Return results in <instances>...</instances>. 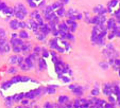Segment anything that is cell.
Segmentation results:
<instances>
[{"instance_id": "6da1fadb", "label": "cell", "mask_w": 120, "mask_h": 108, "mask_svg": "<svg viewBox=\"0 0 120 108\" xmlns=\"http://www.w3.org/2000/svg\"><path fill=\"white\" fill-rule=\"evenodd\" d=\"M48 46L52 50H55V51L60 52V53H67L71 49L69 40L62 38L60 36H56V37H53V38L50 39L49 43H48Z\"/></svg>"}, {"instance_id": "7a4b0ae2", "label": "cell", "mask_w": 120, "mask_h": 108, "mask_svg": "<svg viewBox=\"0 0 120 108\" xmlns=\"http://www.w3.org/2000/svg\"><path fill=\"white\" fill-rule=\"evenodd\" d=\"M28 15L27 7L22 3H17L14 7V16H15L18 20H25L26 16Z\"/></svg>"}, {"instance_id": "3957f363", "label": "cell", "mask_w": 120, "mask_h": 108, "mask_svg": "<svg viewBox=\"0 0 120 108\" xmlns=\"http://www.w3.org/2000/svg\"><path fill=\"white\" fill-rule=\"evenodd\" d=\"M107 30L106 25H94L93 31H91V34L93 35H96L98 37H105L107 35Z\"/></svg>"}, {"instance_id": "277c9868", "label": "cell", "mask_w": 120, "mask_h": 108, "mask_svg": "<svg viewBox=\"0 0 120 108\" xmlns=\"http://www.w3.org/2000/svg\"><path fill=\"white\" fill-rule=\"evenodd\" d=\"M106 9L109 13L114 15L118 10H120V0H111L109 2V4H107Z\"/></svg>"}, {"instance_id": "5b68a950", "label": "cell", "mask_w": 120, "mask_h": 108, "mask_svg": "<svg viewBox=\"0 0 120 108\" xmlns=\"http://www.w3.org/2000/svg\"><path fill=\"white\" fill-rule=\"evenodd\" d=\"M106 17L105 15H95L90 18V23H93L94 25H105L106 22Z\"/></svg>"}, {"instance_id": "8992f818", "label": "cell", "mask_w": 120, "mask_h": 108, "mask_svg": "<svg viewBox=\"0 0 120 108\" xmlns=\"http://www.w3.org/2000/svg\"><path fill=\"white\" fill-rule=\"evenodd\" d=\"M66 16L68 18H70V19H73V20H80V19H82V14L75 9H69L66 12Z\"/></svg>"}, {"instance_id": "52a82bcc", "label": "cell", "mask_w": 120, "mask_h": 108, "mask_svg": "<svg viewBox=\"0 0 120 108\" xmlns=\"http://www.w3.org/2000/svg\"><path fill=\"white\" fill-rule=\"evenodd\" d=\"M12 49V46L9 41L5 39H0V53L5 54L8 52H10Z\"/></svg>"}, {"instance_id": "ba28073f", "label": "cell", "mask_w": 120, "mask_h": 108, "mask_svg": "<svg viewBox=\"0 0 120 108\" xmlns=\"http://www.w3.org/2000/svg\"><path fill=\"white\" fill-rule=\"evenodd\" d=\"M73 107H91V104L89 100L77 99L73 102Z\"/></svg>"}, {"instance_id": "9c48e42d", "label": "cell", "mask_w": 120, "mask_h": 108, "mask_svg": "<svg viewBox=\"0 0 120 108\" xmlns=\"http://www.w3.org/2000/svg\"><path fill=\"white\" fill-rule=\"evenodd\" d=\"M69 89H70L73 92V94L77 95V97H81L84 92L83 88L80 85H77V84H71V85H69Z\"/></svg>"}, {"instance_id": "30bf717a", "label": "cell", "mask_w": 120, "mask_h": 108, "mask_svg": "<svg viewBox=\"0 0 120 108\" xmlns=\"http://www.w3.org/2000/svg\"><path fill=\"white\" fill-rule=\"evenodd\" d=\"M90 40H91V43H93V45L100 46V47H104V46H105V39H104V37H98V36L93 35V34H91Z\"/></svg>"}, {"instance_id": "8fae6325", "label": "cell", "mask_w": 120, "mask_h": 108, "mask_svg": "<svg viewBox=\"0 0 120 108\" xmlns=\"http://www.w3.org/2000/svg\"><path fill=\"white\" fill-rule=\"evenodd\" d=\"M31 18L33 19V20L36 21L39 25L44 23V18H43V16L39 14L38 11H33V12H32V13H31Z\"/></svg>"}, {"instance_id": "7c38bea8", "label": "cell", "mask_w": 120, "mask_h": 108, "mask_svg": "<svg viewBox=\"0 0 120 108\" xmlns=\"http://www.w3.org/2000/svg\"><path fill=\"white\" fill-rule=\"evenodd\" d=\"M94 13L96 14V15H105V14L107 13V9L106 7H104L103 5L99 4V5H96L95 7H94Z\"/></svg>"}, {"instance_id": "4fadbf2b", "label": "cell", "mask_w": 120, "mask_h": 108, "mask_svg": "<svg viewBox=\"0 0 120 108\" xmlns=\"http://www.w3.org/2000/svg\"><path fill=\"white\" fill-rule=\"evenodd\" d=\"M28 4L30 5V7H32V9H37V7H41V5L44 4V0H27Z\"/></svg>"}, {"instance_id": "5bb4252c", "label": "cell", "mask_w": 120, "mask_h": 108, "mask_svg": "<svg viewBox=\"0 0 120 108\" xmlns=\"http://www.w3.org/2000/svg\"><path fill=\"white\" fill-rule=\"evenodd\" d=\"M66 23H67L68 28H69V31L70 32H75L78 28V23H77V20H73V19H70L68 18L66 20Z\"/></svg>"}, {"instance_id": "9a60e30c", "label": "cell", "mask_w": 120, "mask_h": 108, "mask_svg": "<svg viewBox=\"0 0 120 108\" xmlns=\"http://www.w3.org/2000/svg\"><path fill=\"white\" fill-rule=\"evenodd\" d=\"M105 25H106L107 30H113L115 29V27L117 25V20H116V18H109V19H107L106 22H105Z\"/></svg>"}, {"instance_id": "2e32d148", "label": "cell", "mask_w": 120, "mask_h": 108, "mask_svg": "<svg viewBox=\"0 0 120 108\" xmlns=\"http://www.w3.org/2000/svg\"><path fill=\"white\" fill-rule=\"evenodd\" d=\"M22 43H23V40L19 36H17V37H11V39H10V43H11L12 47H14V46H21Z\"/></svg>"}, {"instance_id": "e0dca14e", "label": "cell", "mask_w": 120, "mask_h": 108, "mask_svg": "<svg viewBox=\"0 0 120 108\" xmlns=\"http://www.w3.org/2000/svg\"><path fill=\"white\" fill-rule=\"evenodd\" d=\"M39 31H41L46 35L50 34L51 33V28H50L49 23H43V25H39Z\"/></svg>"}, {"instance_id": "ac0fdd59", "label": "cell", "mask_w": 120, "mask_h": 108, "mask_svg": "<svg viewBox=\"0 0 120 108\" xmlns=\"http://www.w3.org/2000/svg\"><path fill=\"white\" fill-rule=\"evenodd\" d=\"M102 92H103V94L106 95V97H109V95L112 94V88H111V84H104L103 85V87H102Z\"/></svg>"}, {"instance_id": "d6986e66", "label": "cell", "mask_w": 120, "mask_h": 108, "mask_svg": "<svg viewBox=\"0 0 120 108\" xmlns=\"http://www.w3.org/2000/svg\"><path fill=\"white\" fill-rule=\"evenodd\" d=\"M23 59V57L21 56H17V55H14V56H11L9 58V63L12 64V65H15V64H19L21 61Z\"/></svg>"}, {"instance_id": "ffe728a7", "label": "cell", "mask_w": 120, "mask_h": 108, "mask_svg": "<svg viewBox=\"0 0 120 108\" xmlns=\"http://www.w3.org/2000/svg\"><path fill=\"white\" fill-rule=\"evenodd\" d=\"M19 22H20V20H18V19H13V20L10 21V28L12 30H14V31L18 30L20 28L19 27Z\"/></svg>"}, {"instance_id": "44dd1931", "label": "cell", "mask_w": 120, "mask_h": 108, "mask_svg": "<svg viewBox=\"0 0 120 108\" xmlns=\"http://www.w3.org/2000/svg\"><path fill=\"white\" fill-rule=\"evenodd\" d=\"M106 102L103 101V100H99V99H96V101L93 103V107H96V108H101V107H104Z\"/></svg>"}, {"instance_id": "7402d4cb", "label": "cell", "mask_w": 120, "mask_h": 108, "mask_svg": "<svg viewBox=\"0 0 120 108\" xmlns=\"http://www.w3.org/2000/svg\"><path fill=\"white\" fill-rule=\"evenodd\" d=\"M28 22H29V25H30V29H31L33 32L37 31V30L39 29V25H38V23H37L35 20H33L32 18H31V19H30L29 21H28Z\"/></svg>"}, {"instance_id": "603a6c76", "label": "cell", "mask_w": 120, "mask_h": 108, "mask_svg": "<svg viewBox=\"0 0 120 108\" xmlns=\"http://www.w3.org/2000/svg\"><path fill=\"white\" fill-rule=\"evenodd\" d=\"M34 33H35V35H36V38L38 39L39 41H45L46 40V36H47V35H46V34H44L41 31H39V29L37 30V31H35Z\"/></svg>"}, {"instance_id": "cb8c5ba5", "label": "cell", "mask_w": 120, "mask_h": 108, "mask_svg": "<svg viewBox=\"0 0 120 108\" xmlns=\"http://www.w3.org/2000/svg\"><path fill=\"white\" fill-rule=\"evenodd\" d=\"M111 88H112V93H114V94H118V93H120V86H119L118 83L111 84Z\"/></svg>"}, {"instance_id": "d4e9b609", "label": "cell", "mask_w": 120, "mask_h": 108, "mask_svg": "<svg viewBox=\"0 0 120 108\" xmlns=\"http://www.w3.org/2000/svg\"><path fill=\"white\" fill-rule=\"evenodd\" d=\"M57 28H59L60 31H65V32H70L69 31V28H68L66 21H62V22H59L57 25Z\"/></svg>"}, {"instance_id": "484cf974", "label": "cell", "mask_w": 120, "mask_h": 108, "mask_svg": "<svg viewBox=\"0 0 120 108\" xmlns=\"http://www.w3.org/2000/svg\"><path fill=\"white\" fill-rule=\"evenodd\" d=\"M2 13L5 14V16H8V17H9V16L11 17V16L14 15V7H9L7 5V7L3 9Z\"/></svg>"}, {"instance_id": "4316f807", "label": "cell", "mask_w": 120, "mask_h": 108, "mask_svg": "<svg viewBox=\"0 0 120 108\" xmlns=\"http://www.w3.org/2000/svg\"><path fill=\"white\" fill-rule=\"evenodd\" d=\"M32 49V46L30 43H25L23 41L22 45H21V51L22 52H30Z\"/></svg>"}, {"instance_id": "83f0119b", "label": "cell", "mask_w": 120, "mask_h": 108, "mask_svg": "<svg viewBox=\"0 0 120 108\" xmlns=\"http://www.w3.org/2000/svg\"><path fill=\"white\" fill-rule=\"evenodd\" d=\"M51 7H52L53 11H54V13H55V12H56V11H59L60 9H62V7H64V4L61 2V1H56V2L52 3V4H51Z\"/></svg>"}, {"instance_id": "f1b7e54d", "label": "cell", "mask_w": 120, "mask_h": 108, "mask_svg": "<svg viewBox=\"0 0 120 108\" xmlns=\"http://www.w3.org/2000/svg\"><path fill=\"white\" fill-rule=\"evenodd\" d=\"M18 66H19V68H20L22 71H27V70H30V68H29V66L27 65V63H26V61H25V58L22 59V61H20V63L18 64Z\"/></svg>"}, {"instance_id": "f546056e", "label": "cell", "mask_w": 120, "mask_h": 108, "mask_svg": "<svg viewBox=\"0 0 120 108\" xmlns=\"http://www.w3.org/2000/svg\"><path fill=\"white\" fill-rule=\"evenodd\" d=\"M55 91H56V86H48L46 88V92L48 94H53V93H55Z\"/></svg>"}, {"instance_id": "4dcf8cb0", "label": "cell", "mask_w": 120, "mask_h": 108, "mask_svg": "<svg viewBox=\"0 0 120 108\" xmlns=\"http://www.w3.org/2000/svg\"><path fill=\"white\" fill-rule=\"evenodd\" d=\"M18 35L21 39H28L29 38V33H28L26 30H21V31L18 33Z\"/></svg>"}, {"instance_id": "1f68e13d", "label": "cell", "mask_w": 120, "mask_h": 108, "mask_svg": "<svg viewBox=\"0 0 120 108\" xmlns=\"http://www.w3.org/2000/svg\"><path fill=\"white\" fill-rule=\"evenodd\" d=\"M38 67H39V70L41 71H43L44 69H46L47 68V66H46V61L44 58H39L38 59Z\"/></svg>"}, {"instance_id": "d6a6232c", "label": "cell", "mask_w": 120, "mask_h": 108, "mask_svg": "<svg viewBox=\"0 0 120 108\" xmlns=\"http://www.w3.org/2000/svg\"><path fill=\"white\" fill-rule=\"evenodd\" d=\"M23 97H25V93H17V94H15L13 97V99L14 102H20Z\"/></svg>"}, {"instance_id": "836d02e7", "label": "cell", "mask_w": 120, "mask_h": 108, "mask_svg": "<svg viewBox=\"0 0 120 108\" xmlns=\"http://www.w3.org/2000/svg\"><path fill=\"white\" fill-rule=\"evenodd\" d=\"M68 101H69V97H68L67 95H61V97H59V103L61 104V105H63V104L67 103Z\"/></svg>"}, {"instance_id": "e575fe53", "label": "cell", "mask_w": 120, "mask_h": 108, "mask_svg": "<svg viewBox=\"0 0 120 108\" xmlns=\"http://www.w3.org/2000/svg\"><path fill=\"white\" fill-rule=\"evenodd\" d=\"M55 14H56L57 17H63V16H66V10L64 9V7H62V9H60L59 11L55 12Z\"/></svg>"}, {"instance_id": "d590c367", "label": "cell", "mask_w": 120, "mask_h": 108, "mask_svg": "<svg viewBox=\"0 0 120 108\" xmlns=\"http://www.w3.org/2000/svg\"><path fill=\"white\" fill-rule=\"evenodd\" d=\"M19 82H21V76L20 75H15V76H13L11 79V83L12 84H16V83H19Z\"/></svg>"}, {"instance_id": "8d00e7d4", "label": "cell", "mask_w": 120, "mask_h": 108, "mask_svg": "<svg viewBox=\"0 0 120 108\" xmlns=\"http://www.w3.org/2000/svg\"><path fill=\"white\" fill-rule=\"evenodd\" d=\"M59 77L62 79V81L64 82V83H69V82H70V77H68L67 75H64V74H62V75H60Z\"/></svg>"}, {"instance_id": "74e56055", "label": "cell", "mask_w": 120, "mask_h": 108, "mask_svg": "<svg viewBox=\"0 0 120 108\" xmlns=\"http://www.w3.org/2000/svg\"><path fill=\"white\" fill-rule=\"evenodd\" d=\"M7 38V32L5 30L0 29V39H5Z\"/></svg>"}, {"instance_id": "f35d334b", "label": "cell", "mask_w": 120, "mask_h": 108, "mask_svg": "<svg viewBox=\"0 0 120 108\" xmlns=\"http://www.w3.org/2000/svg\"><path fill=\"white\" fill-rule=\"evenodd\" d=\"M12 49H13V51L15 52V53H21V46H14V47H12Z\"/></svg>"}, {"instance_id": "ab89813d", "label": "cell", "mask_w": 120, "mask_h": 108, "mask_svg": "<svg viewBox=\"0 0 120 108\" xmlns=\"http://www.w3.org/2000/svg\"><path fill=\"white\" fill-rule=\"evenodd\" d=\"M33 54L35 55V56H37L39 53H41V47H38V46H36V47L34 48V50H33Z\"/></svg>"}, {"instance_id": "60d3db41", "label": "cell", "mask_w": 120, "mask_h": 108, "mask_svg": "<svg viewBox=\"0 0 120 108\" xmlns=\"http://www.w3.org/2000/svg\"><path fill=\"white\" fill-rule=\"evenodd\" d=\"M11 85H12L11 81H8V82H5V83H3V84H2L1 88H2V89H8V88L11 87Z\"/></svg>"}, {"instance_id": "b9f144b4", "label": "cell", "mask_w": 120, "mask_h": 108, "mask_svg": "<svg viewBox=\"0 0 120 108\" xmlns=\"http://www.w3.org/2000/svg\"><path fill=\"white\" fill-rule=\"evenodd\" d=\"M99 66H100L101 68H103L104 70H107V69H109V63H105V61H103V63H100Z\"/></svg>"}, {"instance_id": "7bdbcfd3", "label": "cell", "mask_w": 120, "mask_h": 108, "mask_svg": "<svg viewBox=\"0 0 120 108\" xmlns=\"http://www.w3.org/2000/svg\"><path fill=\"white\" fill-rule=\"evenodd\" d=\"M13 101H14L13 97H7V100H5V105H7V106H11L12 105V102H13Z\"/></svg>"}, {"instance_id": "ee69618b", "label": "cell", "mask_w": 120, "mask_h": 108, "mask_svg": "<svg viewBox=\"0 0 120 108\" xmlns=\"http://www.w3.org/2000/svg\"><path fill=\"white\" fill-rule=\"evenodd\" d=\"M50 55H51V57H52V61H53V63H55L56 61H59V58H57V56H56V54H55V52L51 51V52H50Z\"/></svg>"}, {"instance_id": "f6af8a7d", "label": "cell", "mask_w": 120, "mask_h": 108, "mask_svg": "<svg viewBox=\"0 0 120 108\" xmlns=\"http://www.w3.org/2000/svg\"><path fill=\"white\" fill-rule=\"evenodd\" d=\"M21 104H22V106H29L30 105V102H29V99H27V97H26V99H25V97H23V99L22 100H21Z\"/></svg>"}, {"instance_id": "bcb514c9", "label": "cell", "mask_w": 120, "mask_h": 108, "mask_svg": "<svg viewBox=\"0 0 120 108\" xmlns=\"http://www.w3.org/2000/svg\"><path fill=\"white\" fill-rule=\"evenodd\" d=\"M16 72H17V69H16L15 67H12L8 70V73H11V74H14V73H16Z\"/></svg>"}, {"instance_id": "7dc6e473", "label": "cell", "mask_w": 120, "mask_h": 108, "mask_svg": "<svg viewBox=\"0 0 120 108\" xmlns=\"http://www.w3.org/2000/svg\"><path fill=\"white\" fill-rule=\"evenodd\" d=\"M99 94V90H98V88H95V89L91 90V95L93 97H96V95Z\"/></svg>"}, {"instance_id": "c3c4849f", "label": "cell", "mask_w": 120, "mask_h": 108, "mask_svg": "<svg viewBox=\"0 0 120 108\" xmlns=\"http://www.w3.org/2000/svg\"><path fill=\"white\" fill-rule=\"evenodd\" d=\"M45 107H46V108H52V107H53V104L50 103V102H47V103L45 104Z\"/></svg>"}, {"instance_id": "681fc988", "label": "cell", "mask_w": 120, "mask_h": 108, "mask_svg": "<svg viewBox=\"0 0 120 108\" xmlns=\"http://www.w3.org/2000/svg\"><path fill=\"white\" fill-rule=\"evenodd\" d=\"M49 56V52L47 50H43V57H47Z\"/></svg>"}, {"instance_id": "f907efd6", "label": "cell", "mask_w": 120, "mask_h": 108, "mask_svg": "<svg viewBox=\"0 0 120 108\" xmlns=\"http://www.w3.org/2000/svg\"><path fill=\"white\" fill-rule=\"evenodd\" d=\"M30 77L29 76H21V82H29Z\"/></svg>"}, {"instance_id": "816d5d0a", "label": "cell", "mask_w": 120, "mask_h": 108, "mask_svg": "<svg viewBox=\"0 0 120 108\" xmlns=\"http://www.w3.org/2000/svg\"><path fill=\"white\" fill-rule=\"evenodd\" d=\"M117 105L120 106V93L117 94Z\"/></svg>"}, {"instance_id": "f5cc1de1", "label": "cell", "mask_w": 120, "mask_h": 108, "mask_svg": "<svg viewBox=\"0 0 120 108\" xmlns=\"http://www.w3.org/2000/svg\"><path fill=\"white\" fill-rule=\"evenodd\" d=\"M59 1H61L63 4H66V3H68L69 2V0H59Z\"/></svg>"}, {"instance_id": "db71d44e", "label": "cell", "mask_w": 120, "mask_h": 108, "mask_svg": "<svg viewBox=\"0 0 120 108\" xmlns=\"http://www.w3.org/2000/svg\"><path fill=\"white\" fill-rule=\"evenodd\" d=\"M17 36H19L18 34H16V33H13V34H12V35H11V37H17Z\"/></svg>"}]
</instances>
